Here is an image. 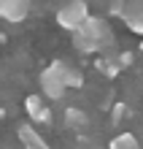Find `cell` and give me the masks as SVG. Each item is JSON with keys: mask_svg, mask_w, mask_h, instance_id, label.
Instances as JSON below:
<instances>
[{"mask_svg": "<svg viewBox=\"0 0 143 149\" xmlns=\"http://www.w3.org/2000/svg\"><path fill=\"white\" fill-rule=\"evenodd\" d=\"M16 133H19V141H22L24 149H49V144L43 141V136L35 133L30 125H19V130H16Z\"/></svg>", "mask_w": 143, "mask_h": 149, "instance_id": "obj_7", "label": "cell"}, {"mask_svg": "<svg viewBox=\"0 0 143 149\" xmlns=\"http://www.w3.org/2000/svg\"><path fill=\"white\" fill-rule=\"evenodd\" d=\"M116 60H119L122 65H132V54H130V52H122V54H116Z\"/></svg>", "mask_w": 143, "mask_h": 149, "instance_id": "obj_13", "label": "cell"}, {"mask_svg": "<svg viewBox=\"0 0 143 149\" xmlns=\"http://www.w3.org/2000/svg\"><path fill=\"white\" fill-rule=\"evenodd\" d=\"M97 68H100L105 76H111V79H113V76H119V73H122V68H124V65L119 63V60H116V54H111L108 60H105V57H100V60H97Z\"/></svg>", "mask_w": 143, "mask_h": 149, "instance_id": "obj_9", "label": "cell"}, {"mask_svg": "<svg viewBox=\"0 0 143 149\" xmlns=\"http://www.w3.org/2000/svg\"><path fill=\"white\" fill-rule=\"evenodd\" d=\"M59 71V76L65 79V84L68 87H81L84 84V76H81V71H76L73 65H68V63H62V60H54V63H51Z\"/></svg>", "mask_w": 143, "mask_h": 149, "instance_id": "obj_8", "label": "cell"}, {"mask_svg": "<svg viewBox=\"0 0 143 149\" xmlns=\"http://www.w3.org/2000/svg\"><path fill=\"white\" fill-rule=\"evenodd\" d=\"M122 19L132 33H143V0H127Z\"/></svg>", "mask_w": 143, "mask_h": 149, "instance_id": "obj_6", "label": "cell"}, {"mask_svg": "<svg viewBox=\"0 0 143 149\" xmlns=\"http://www.w3.org/2000/svg\"><path fill=\"white\" fill-rule=\"evenodd\" d=\"M41 90H43V95L51 98V100H59L62 95H65L68 84H65V79L59 76V71H57L54 65H49L46 71L41 73Z\"/></svg>", "mask_w": 143, "mask_h": 149, "instance_id": "obj_3", "label": "cell"}, {"mask_svg": "<svg viewBox=\"0 0 143 149\" xmlns=\"http://www.w3.org/2000/svg\"><path fill=\"white\" fill-rule=\"evenodd\" d=\"M65 125H70V127H84L86 125V114L78 111V109H68L65 111Z\"/></svg>", "mask_w": 143, "mask_h": 149, "instance_id": "obj_11", "label": "cell"}, {"mask_svg": "<svg viewBox=\"0 0 143 149\" xmlns=\"http://www.w3.org/2000/svg\"><path fill=\"white\" fill-rule=\"evenodd\" d=\"M111 41H113V33L108 27V22L100 19V16H89L78 30H73V46L84 54L103 52Z\"/></svg>", "mask_w": 143, "mask_h": 149, "instance_id": "obj_1", "label": "cell"}, {"mask_svg": "<svg viewBox=\"0 0 143 149\" xmlns=\"http://www.w3.org/2000/svg\"><path fill=\"white\" fill-rule=\"evenodd\" d=\"M89 16H92V14H89V6L84 3V0H70V3H65L57 11V24L73 33V30L81 27Z\"/></svg>", "mask_w": 143, "mask_h": 149, "instance_id": "obj_2", "label": "cell"}, {"mask_svg": "<svg viewBox=\"0 0 143 149\" xmlns=\"http://www.w3.org/2000/svg\"><path fill=\"white\" fill-rule=\"evenodd\" d=\"M111 149H140V144H138V138L132 133H119L111 141Z\"/></svg>", "mask_w": 143, "mask_h": 149, "instance_id": "obj_10", "label": "cell"}, {"mask_svg": "<svg viewBox=\"0 0 143 149\" xmlns=\"http://www.w3.org/2000/svg\"><path fill=\"white\" fill-rule=\"evenodd\" d=\"M24 111H27V117L32 122H38V125H49V122H51V111H49L46 103H43L41 95H27V100H24Z\"/></svg>", "mask_w": 143, "mask_h": 149, "instance_id": "obj_5", "label": "cell"}, {"mask_svg": "<svg viewBox=\"0 0 143 149\" xmlns=\"http://www.w3.org/2000/svg\"><path fill=\"white\" fill-rule=\"evenodd\" d=\"M127 103H116V106L111 109V122H113V125H116V122H122L124 117H127Z\"/></svg>", "mask_w": 143, "mask_h": 149, "instance_id": "obj_12", "label": "cell"}, {"mask_svg": "<svg viewBox=\"0 0 143 149\" xmlns=\"http://www.w3.org/2000/svg\"><path fill=\"white\" fill-rule=\"evenodd\" d=\"M32 0H0V16L6 22H22L27 19Z\"/></svg>", "mask_w": 143, "mask_h": 149, "instance_id": "obj_4", "label": "cell"}, {"mask_svg": "<svg viewBox=\"0 0 143 149\" xmlns=\"http://www.w3.org/2000/svg\"><path fill=\"white\" fill-rule=\"evenodd\" d=\"M140 49H143V43H140Z\"/></svg>", "mask_w": 143, "mask_h": 149, "instance_id": "obj_14", "label": "cell"}]
</instances>
